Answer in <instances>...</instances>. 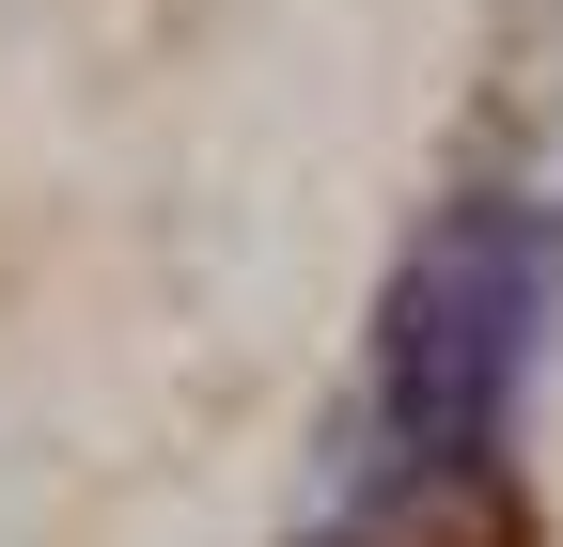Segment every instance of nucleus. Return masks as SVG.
Masks as SVG:
<instances>
[{"instance_id": "f257e3e1", "label": "nucleus", "mask_w": 563, "mask_h": 547, "mask_svg": "<svg viewBox=\"0 0 563 547\" xmlns=\"http://www.w3.org/2000/svg\"><path fill=\"white\" fill-rule=\"evenodd\" d=\"M548 220L532 203H454L422 266L391 282L376 328V406H361V469H344V516H407V501H454L485 454H501V406L532 360V313H548Z\"/></svg>"}]
</instances>
